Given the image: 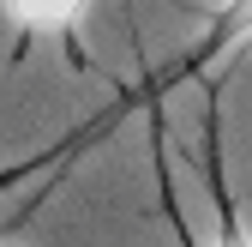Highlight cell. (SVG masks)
<instances>
[{
	"mask_svg": "<svg viewBox=\"0 0 252 247\" xmlns=\"http://www.w3.org/2000/svg\"><path fill=\"white\" fill-rule=\"evenodd\" d=\"M246 42H252V0H222V6L204 18V37L186 48L168 73H156L144 90H132V97H120V103H126V109H132V103H144V109H150V103H168L174 84H186V79H216Z\"/></svg>",
	"mask_w": 252,
	"mask_h": 247,
	"instance_id": "2",
	"label": "cell"
},
{
	"mask_svg": "<svg viewBox=\"0 0 252 247\" xmlns=\"http://www.w3.org/2000/svg\"><path fill=\"white\" fill-rule=\"evenodd\" d=\"M198 175H204V193H210V211H216V235L210 247H252V229L234 205V187H228V163H222V90H204V115H198ZM150 157H156V199H162V217H168V235L180 247H204L186 223V205H180V187L168 175V151H162V103H150Z\"/></svg>",
	"mask_w": 252,
	"mask_h": 247,
	"instance_id": "1",
	"label": "cell"
},
{
	"mask_svg": "<svg viewBox=\"0 0 252 247\" xmlns=\"http://www.w3.org/2000/svg\"><path fill=\"white\" fill-rule=\"evenodd\" d=\"M0 18H6L18 37H60V42H78V30L90 18V0H0Z\"/></svg>",
	"mask_w": 252,
	"mask_h": 247,
	"instance_id": "3",
	"label": "cell"
},
{
	"mask_svg": "<svg viewBox=\"0 0 252 247\" xmlns=\"http://www.w3.org/2000/svg\"><path fill=\"white\" fill-rule=\"evenodd\" d=\"M114 115H126V103H120V109H108V115H96V121H90V127H84L78 139H60V145L36 151V157H12V163H0V193H12V187H24L30 175H42V169H54V163H72V157H78V151H84L90 139H102V127H108Z\"/></svg>",
	"mask_w": 252,
	"mask_h": 247,
	"instance_id": "4",
	"label": "cell"
}]
</instances>
